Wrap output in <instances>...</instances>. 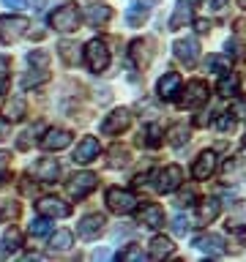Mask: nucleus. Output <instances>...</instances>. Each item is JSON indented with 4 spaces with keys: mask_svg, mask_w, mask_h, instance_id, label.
<instances>
[{
    "mask_svg": "<svg viewBox=\"0 0 246 262\" xmlns=\"http://www.w3.org/2000/svg\"><path fill=\"white\" fill-rule=\"evenodd\" d=\"M79 19H82V11L77 3H63L60 8H55V14L49 16V25L57 30V33H71L79 28Z\"/></svg>",
    "mask_w": 246,
    "mask_h": 262,
    "instance_id": "1",
    "label": "nucleus"
},
{
    "mask_svg": "<svg viewBox=\"0 0 246 262\" xmlns=\"http://www.w3.org/2000/svg\"><path fill=\"white\" fill-rule=\"evenodd\" d=\"M85 63L90 71H104L107 66H110V49H107V44L101 38H93L85 44Z\"/></svg>",
    "mask_w": 246,
    "mask_h": 262,
    "instance_id": "2",
    "label": "nucleus"
},
{
    "mask_svg": "<svg viewBox=\"0 0 246 262\" xmlns=\"http://www.w3.org/2000/svg\"><path fill=\"white\" fill-rule=\"evenodd\" d=\"M107 208H110L112 213H131L137 208V196L129 191V188H118V186H112L110 191H107Z\"/></svg>",
    "mask_w": 246,
    "mask_h": 262,
    "instance_id": "3",
    "label": "nucleus"
},
{
    "mask_svg": "<svg viewBox=\"0 0 246 262\" xmlns=\"http://www.w3.org/2000/svg\"><path fill=\"white\" fill-rule=\"evenodd\" d=\"M28 19L25 16H0V41L3 44H14L28 33Z\"/></svg>",
    "mask_w": 246,
    "mask_h": 262,
    "instance_id": "4",
    "label": "nucleus"
},
{
    "mask_svg": "<svg viewBox=\"0 0 246 262\" xmlns=\"http://www.w3.org/2000/svg\"><path fill=\"white\" fill-rule=\"evenodd\" d=\"M156 183H153V188L159 194H170V191H175V188L180 186V180H183V169L178 167V164H170V167H164V169H159L156 172Z\"/></svg>",
    "mask_w": 246,
    "mask_h": 262,
    "instance_id": "5",
    "label": "nucleus"
},
{
    "mask_svg": "<svg viewBox=\"0 0 246 262\" xmlns=\"http://www.w3.org/2000/svg\"><path fill=\"white\" fill-rule=\"evenodd\" d=\"M192 246H194L197 251L208 254V257H221V254L227 251V241H224V237H221V235H216V232H205V235H197Z\"/></svg>",
    "mask_w": 246,
    "mask_h": 262,
    "instance_id": "6",
    "label": "nucleus"
},
{
    "mask_svg": "<svg viewBox=\"0 0 246 262\" xmlns=\"http://www.w3.org/2000/svg\"><path fill=\"white\" fill-rule=\"evenodd\" d=\"M96 180L98 178L93 175V172H77V175L69 180L66 191H69V196H74V200H82V196H88L96 188Z\"/></svg>",
    "mask_w": 246,
    "mask_h": 262,
    "instance_id": "7",
    "label": "nucleus"
},
{
    "mask_svg": "<svg viewBox=\"0 0 246 262\" xmlns=\"http://www.w3.org/2000/svg\"><path fill=\"white\" fill-rule=\"evenodd\" d=\"M36 210L41 213V216H49V219H66L71 216V205L57 200V196H44V200L36 202Z\"/></svg>",
    "mask_w": 246,
    "mask_h": 262,
    "instance_id": "8",
    "label": "nucleus"
},
{
    "mask_svg": "<svg viewBox=\"0 0 246 262\" xmlns=\"http://www.w3.org/2000/svg\"><path fill=\"white\" fill-rule=\"evenodd\" d=\"M131 126V112L129 110H115L112 115H107L101 123V134L112 137V134H123Z\"/></svg>",
    "mask_w": 246,
    "mask_h": 262,
    "instance_id": "9",
    "label": "nucleus"
},
{
    "mask_svg": "<svg viewBox=\"0 0 246 262\" xmlns=\"http://www.w3.org/2000/svg\"><path fill=\"white\" fill-rule=\"evenodd\" d=\"M104 224H107V219L101 216V213H90V216L79 219V224H77V235L82 237V241H93V237L101 235Z\"/></svg>",
    "mask_w": 246,
    "mask_h": 262,
    "instance_id": "10",
    "label": "nucleus"
},
{
    "mask_svg": "<svg viewBox=\"0 0 246 262\" xmlns=\"http://www.w3.org/2000/svg\"><path fill=\"white\" fill-rule=\"evenodd\" d=\"M98 153H101V145H98L96 137H85L82 142H77V147H74V164H90L98 159Z\"/></svg>",
    "mask_w": 246,
    "mask_h": 262,
    "instance_id": "11",
    "label": "nucleus"
},
{
    "mask_svg": "<svg viewBox=\"0 0 246 262\" xmlns=\"http://www.w3.org/2000/svg\"><path fill=\"white\" fill-rule=\"evenodd\" d=\"M71 131H66V128H49L44 137H41V147L49 153H57V150H63V147H69L71 145Z\"/></svg>",
    "mask_w": 246,
    "mask_h": 262,
    "instance_id": "12",
    "label": "nucleus"
},
{
    "mask_svg": "<svg viewBox=\"0 0 246 262\" xmlns=\"http://www.w3.org/2000/svg\"><path fill=\"white\" fill-rule=\"evenodd\" d=\"M175 57L183 66H189V69H192V66L197 63V57H200V44H197V38H178L175 41Z\"/></svg>",
    "mask_w": 246,
    "mask_h": 262,
    "instance_id": "13",
    "label": "nucleus"
},
{
    "mask_svg": "<svg viewBox=\"0 0 246 262\" xmlns=\"http://www.w3.org/2000/svg\"><path fill=\"white\" fill-rule=\"evenodd\" d=\"M137 221L142 227H148V229H159L164 224V210L156 202H145L142 208H139V213H137Z\"/></svg>",
    "mask_w": 246,
    "mask_h": 262,
    "instance_id": "14",
    "label": "nucleus"
},
{
    "mask_svg": "<svg viewBox=\"0 0 246 262\" xmlns=\"http://www.w3.org/2000/svg\"><path fill=\"white\" fill-rule=\"evenodd\" d=\"M180 88H183V79H180V74H175V71L164 74V77L159 79V85H156L159 98H164V101H172V98L180 93Z\"/></svg>",
    "mask_w": 246,
    "mask_h": 262,
    "instance_id": "15",
    "label": "nucleus"
},
{
    "mask_svg": "<svg viewBox=\"0 0 246 262\" xmlns=\"http://www.w3.org/2000/svg\"><path fill=\"white\" fill-rule=\"evenodd\" d=\"M213 169H216V153H213V150H202V153L194 159V164H192V175H194L197 180L211 178Z\"/></svg>",
    "mask_w": 246,
    "mask_h": 262,
    "instance_id": "16",
    "label": "nucleus"
},
{
    "mask_svg": "<svg viewBox=\"0 0 246 262\" xmlns=\"http://www.w3.org/2000/svg\"><path fill=\"white\" fill-rule=\"evenodd\" d=\"M208 101V85L202 79H192L186 85V93H183V104L186 106H200Z\"/></svg>",
    "mask_w": 246,
    "mask_h": 262,
    "instance_id": "17",
    "label": "nucleus"
},
{
    "mask_svg": "<svg viewBox=\"0 0 246 262\" xmlns=\"http://www.w3.org/2000/svg\"><path fill=\"white\" fill-rule=\"evenodd\" d=\"M33 175H36L41 183H52V180L60 175V164L57 159H41L33 164Z\"/></svg>",
    "mask_w": 246,
    "mask_h": 262,
    "instance_id": "18",
    "label": "nucleus"
},
{
    "mask_svg": "<svg viewBox=\"0 0 246 262\" xmlns=\"http://www.w3.org/2000/svg\"><path fill=\"white\" fill-rule=\"evenodd\" d=\"M221 178H224L227 183H241V180H246V159H241V156L227 159L224 169H221Z\"/></svg>",
    "mask_w": 246,
    "mask_h": 262,
    "instance_id": "19",
    "label": "nucleus"
},
{
    "mask_svg": "<svg viewBox=\"0 0 246 262\" xmlns=\"http://www.w3.org/2000/svg\"><path fill=\"white\" fill-rule=\"evenodd\" d=\"M148 14H151L148 3H142V0H134V3L126 8V25H129V28H139V25L148 19Z\"/></svg>",
    "mask_w": 246,
    "mask_h": 262,
    "instance_id": "20",
    "label": "nucleus"
},
{
    "mask_svg": "<svg viewBox=\"0 0 246 262\" xmlns=\"http://www.w3.org/2000/svg\"><path fill=\"white\" fill-rule=\"evenodd\" d=\"M192 11H194V0H178L175 14L170 16V30H178L180 25H186L192 19Z\"/></svg>",
    "mask_w": 246,
    "mask_h": 262,
    "instance_id": "21",
    "label": "nucleus"
},
{
    "mask_svg": "<svg viewBox=\"0 0 246 262\" xmlns=\"http://www.w3.org/2000/svg\"><path fill=\"white\" fill-rule=\"evenodd\" d=\"M85 19L93 25V28H104V25L112 19V8L110 6H88Z\"/></svg>",
    "mask_w": 246,
    "mask_h": 262,
    "instance_id": "22",
    "label": "nucleus"
},
{
    "mask_svg": "<svg viewBox=\"0 0 246 262\" xmlns=\"http://www.w3.org/2000/svg\"><path fill=\"white\" fill-rule=\"evenodd\" d=\"M175 251V246H172L170 237H153L151 241V249H148V257H153V259H164V257H170V254Z\"/></svg>",
    "mask_w": 246,
    "mask_h": 262,
    "instance_id": "23",
    "label": "nucleus"
},
{
    "mask_svg": "<svg viewBox=\"0 0 246 262\" xmlns=\"http://www.w3.org/2000/svg\"><path fill=\"white\" fill-rule=\"evenodd\" d=\"M219 210H221V202L216 200V196H211V200L200 202V210H197V219H200V221H213V219L219 216Z\"/></svg>",
    "mask_w": 246,
    "mask_h": 262,
    "instance_id": "24",
    "label": "nucleus"
},
{
    "mask_svg": "<svg viewBox=\"0 0 246 262\" xmlns=\"http://www.w3.org/2000/svg\"><path fill=\"white\" fill-rule=\"evenodd\" d=\"M25 115H28V104H25V98L14 96L11 101H8V106H6V118L8 120H22Z\"/></svg>",
    "mask_w": 246,
    "mask_h": 262,
    "instance_id": "25",
    "label": "nucleus"
},
{
    "mask_svg": "<svg viewBox=\"0 0 246 262\" xmlns=\"http://www.w3.org/2000/svg\"><path fill=\"white\" fill-rule=\"evenodd\" d=\"M74 243V235L69 232V229H60V232L52 235V241H49V249L52 251H69Z\"/></svg>",
    "mask_w": 246,
    "mask_h": 262,
    "instance_id": "26",
    "label": "nucleus"
},
{
    "mask_svg": "<svg viewBox=\"0 0 246 262\" xmlns=\"http://www.w3.org/2000/svg\"><path fill=\"white\" fill-rule=\"evenodd\" d=\"M167 137H170V145L172 147H183L189 142V128L183 126V123H175V126L167 131Z\"/></svg>",
    "mask_w": 246,
    "mask_h": 262,
    "instance_id": "27",
    "label": "nucleus"
},
{
    "mask_svg": "<svg viewBox=\"0 0 246 262\" xmlns=\"http://www.w3.org/2000/svg\"><path fill=\"white\" fill-rule=\"evenodd\" d=\"M19 246H22V235H19V229H16V227L6 229V235H3V249H6V254L19 251Z\"/></svg>",
    "mask_w": 246,
    "mask_h": 262,
    "instance_id": "28",
    "label": "nucleus"
},
{
    "mask_svg": "<svg viewBox=\"0 0 246 262\" xmlns=\"http://www.w3.org/2000/svg\"><path fill=\"white\" fill-rule=\"evenodd\" d=\"M219 93L221 96H235L238 93V77H235L233 71H227L224 77L219 79Z\"/></svg>",
    "mask_w": 246,
    "mask_h": 262,
    "instance_id": "29",
    "label": "nucleus"
},
{
    "mask_svg": "<svg viewBox=\"0 0 246 262\" xmlns=\"http://www.w3.org/2000/svg\"><path fill=\"white\" fill-rule=\"evenodd\" d=\"M52 232V224H49V216H38V219H33L30 221V235L33 237H44Z\"/></svg>",
    "mask_w": 246,
    "mask_h": 262,
    "instance_id": "30",
    "label": "nucleus"
},
{
    "mask_svg": "<svg viewBox=\"0 0 246 262\" xmlns=\"http://www.w3.org/2000/svg\"><path fill=\"white\" fill-rule=\"evenodd\" d=\"M205 66L213 71V74H227L230 71V57H221V55H208Z\"/></svg>",
    "mask_w": 246,
    "mask_h": 262,
    "instance_id": "31",
    "label": "nucleus"
},
{
    "mask_svg": "<svg viewBox=\"0 0 246 262\" xmlns=\"http://www.w3.org/2000/svg\"><path fill=\"white\" fill-rule=\"evenodd\" d=\"M47 79H49L47 69H33L30 74H25V79H22V88H36V85H41V82H47Z\"/></svg>",
    "mask_w": 246,
    "mask_h": 262,
    "instance_id": "32",
    "label": "nucleus"
},
{
    "mask_svg": "<svg viewBox=\"0 0 246 262\" xmlns=\"http://www.w3.org/2000/svg\"><path fill=\"white\" fill-rule=\"evenodd\" d=\"M126 164H129V150H126V147L115 145L112 150H110V167L118 169V167H126Z\"/></svg>",
    "mask_w": 246,
    "mask_h": 262,
    "instance_id": "33",
    "label": "nucleus"
},
{
    "mask_svg": "<svg viewBox=\"0 0 246 262\" xmlns=\"http://www.w3.org/2000/svg\"><path fill=\"white\" fill-rule=\"evenodd\" d=\"M145 257H148V254L142 251V246H129L126 251H120V254H118V259H120V262H142Z\"/></svg>",
    "mask_w": 246,
    "mask_h": 262,
    "instance_id": "34",
    "label": "nucleus"
},
{
    "mask_svg": "<svg viewBox=\"0 0 246 262\" xmlns=\"http://www.w3.org/2000/svg\"><path fill=\"white\" fill-rule=\"evenodd\" d=\"M57 49H60V57H63L69 66L77 63V57H79V55H77V44H71V41H60V47H57Z\"/></svg>",
    "mask_w": 246,
    "mask_h": 262,
    "instance_id": "35",
    "label": "nucleus"
},
{
    "mask_svg": "<svg viewBox=\"0 0 246 262\" xmlns=\"http://www.w3.org/2000/svg\"><path fill=\"white\" fill-rule=\"evenodd\" d=\"M145 145L148 147H159L161 145V128L156 126V123H151V126L145 128Z\"/></svg>",
    "mask_w": 246,
    "mask_h": 262,
    "instance_id": "36",
    "label": "nucleus"
},
{
    "mask_svg": "<svg viewBox=\"0 0 246 262\" xmlns=\"http://www.w3.org/2000/svg\"><path fill=\"white\" fill-rule=\"evenodd\" d=\"M145 49V41H131V55H134V60H137V66H145L151 57H148V52H142Z\"/></svg>",
    "mask_w": 246,
    "mask_h": 262,
    "instance_id": "37",
    "label": "nucleus"
},
{
    "mask_svg": "<svg viewBox=\"0 0 246 262\" xmlns=\"http://www.w3.org/2000/svg\"><path fill=\"white\" fill-rule=\"evenodd\" d=\"M19 213V205L11 202V200H0V219H11Z\"/></svg>",
    "mask_w": 246,
    "mask_h": 262,
    "instance_id": "38",
    "label": "nucleus"
},
{
    "mask_svg": "<svg viewBox=\"0 0 246 262\" xmlns=\"http://www.w3.org/2000/svg\"><path fill=\"white\" fill-rule=\"evenodd\" d=\"M28 60L33 66H38V69H47V63H49V55L44 52V49H33V52L28 55Z\"/></svg>",
    "mask_w": 246,
    "mask_h": 262,
    "instance_id": "39",
    "label": "nucleus"
},
{
    "mask_svg": "<svg viewBox=\"0 0 246 262\" xmlns=\"http://www.w3.org/2000/svg\"><path fill=\"white\" fill-rule=\"evenodd\" d=\"M189 229H192V221H189L186 216H175V219H172V232H175V235H186Z\"/></svg>",
    "mask_w": 246,
    "mask_h": 262,
    "instance_id": "40",
    "label": "nucleus"
},
{
    "mask_svg": "<svg viewBox=\"0 0 246 262\" xmlns=\"http://www.w3.org/2000/svg\"><path fill=\"white\" fill-rule=\"evenodd\" d=\"M6 85H8V60L0 57V96L6 93Z\"/></svg>",
    "mask_w": 246,
    "mask_h": 262,
    "instance_id": "41",
    "label": "nucleus"
},
{
    "mask_svg": "<svg viewBox=\"0 0 246 262\" xmlns=\"http://www.w3.org/2000/svg\"><path fill=\"white\" fill-rule=\"evenodd\" d=\"M216 126H219V131H233L235 128V118H230V112H227V115H221V118H219Z\"/></svg>",
    "mask_w": 246,
    "mask_h": 262,
    "instance_id": "42",
    "label": "nucleus"
},
{
    "mask_svg": "<svg viewBox=\"0 0 246 262\" xmlns=\"http://www.w3.org/2000/svg\"><path fill=\"white\" fill-rule=\"evenodd\" d=\"M233 115H238V118H246V98H235Z\"/></svg>",
    "mask_w": 246,
    "mask_h": 262,
    "instance_id": "43",
    "label": "nucleus"
},
{
    "mask_svg": "<svg viewBox=\"0 0 246 262\" xmlns=\"http://www.w3.org/2000/svg\"><path fill=\"white\" fill-rule=\"evenodd\" d=\"M8 134H11V126H8V118H6V115H0V142H3V139H8Z\"/></svg>",
    "mask_w": 246,
    "mask_h": 262,
    "instance_id": "44",
    "label": "nucleus"
},
{
    "mask_svg": "<svg viewBox=\"0 0 246 262\" xmlns=\"http://www.w3.org/2000/svg\"><path fill=\"white\" fill-rule=\"evenodd\" d=\"M194 196H197V194H194V188H189L186 194H180V196H178V205H194V202H192Z\"/></svg>",
    "mask_w": 246,
    "mask_h": 262,
    "instance_id": "45",
    "label": "nucleus"
},
{
    "mask_svg": "<svg viewBox=\"0 0 246 262\" xmlns=\"http://www.w3.org/2000/svg\"><path fill=\"white\" fill-rule=\"evenodd\" d=\"M194 28H197V33H208V30H211V22H208V19H197Z\"/></svg>",
    "mask_w": 246,
    "mask_h": 262,
    "instance_id": "46",
    "label": "nucleus"
},
{
    "mask_svg": "<svg viewBox=\"0 0 246 262\" xmlns=\"http://www.w3.org/2000/svg\"><path fill=\"white\" fill-rule=\"evenodd\" d=\"M3 3L8 8H25V6H28V0H3Z\"/></svg>",
    "mask_w": 246,
    "mask_h": 262,
    "instance_id": "47",
    "label": "nucleus"
},
{
    "mask_svg": "<svg viewBox=\"0 0 246 262\" xmlns=\"http://www.w3.org/2000/svg\"><path fill=\"white\" fill-rule=\"evenodd\" d=\"M224 3H227V0H211L213 8H224Z\"/></svg>",
    "mask_w": 246,
    "mask_h": 262,
    "instance_id": "48",
    "label": "nucleus"
},
{
    "mask_svg": "<svg viewBox=\"0 0 246 262\" xmlns=\"http://www.w3.org/2000/svg\"><path fill=\"white\" fill-rule=\"evenodd\" d=\"M33 3H36L38 11H41V8H47V0H33Z\"/></svg>",
    "mask_w": 246,
    "mask_h": 262,
    "instance_id": "49",
    "label": "nucleus"
},
{
    "mask_svg": "<svg viewBox=\"0 0 246 262\" xmlns=\"http://www.w3.org/2000/svg\"><path fill=\"white\" fill-rule=\"evenodd\" d=\"M6 161H8V153H3V150H0V167H3Z\"/></svg>",
    "mask_w": 246,
    "mask_h": 262,
    "instance_id": "50",
    "label": "nucleus"
},
{
    "mask_svg": "<svg viewBox=\"0 0 246 262\" xmlns=\"http://www.w3.org/2000/svg\"><path fill=\"white\" fill-rule=\"evenodd\" d=\"M3 180H6V172H3V169H0V186H3Z\"/></svg>",
    "mask_w": 246,
    "mask_h": 262,
    "instance_id": "51",
    "label": "nucleus"
}]
</instances>
